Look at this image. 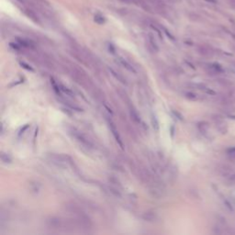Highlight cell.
<instances>
[{
  "instance_id": "1",
  "label": "cell",
  "mask_w": 235,
  "mask_h": 235,
  "mask_svg": "<svg viewBox=\"0 0 235 235\" xmlns=\"http://www.w3.org/2000/svg\"><path fill=\"white\" fill-rule=\"evenodd\" d=\"M67 130H68L69 134H71L77 142H79L80 143H81L84 147H85V148H92L93 147V144L91 143V142L88 141L81 132L76 129V128L69 126L67 128Z\"/></svg>"
},
{
  "instance_id": "2",
  "label": "cell",
  "mask_w": 235,
  "mask_h": 235,
  "mask_svg": "<svg viewBox=\"0 0 235 235\" xmlns=\"http://www.w3.org/2000/svg\"><path fill=\"white\" fill-rule=\"evenodd\" d=\"M48 158H49L52 163H53L54 164H56L57 166L60 167H65V164H66V157L63 155H57V154H50L48 155Z\"/></svg>"
},
{
  "instance_id": "3",
  "label": "cell",
  "mask_w": 235,
  "mask_h": 235,
  "mask_svg": "<svg viewBox=\"0 0 235 235\" xmlns=\"http://www.w3.org/2000/svg\"><path fill=\"white\" fill-rule=\"evenodd\" d=\"M24 13L28 16L30 19H31L33 21H35L36 23H41V20L38 17V15L35 11H33L32 9H30V8H24Z\"/></svg>"
},
{
  "instance_id": "4",
  "label": "cell",
  "mask_w": 235,
  "mask_h": 235,
  "mask_svg": "<svg viewBox=\"0 0 235 235\" xmlns=\"http://www.w3.org/2000/svg\"><path fill=\"white\" fill-rule=\"evenodd\" d=\"M109 128H110V131L112 132V134H113L114 138L116 139V141L118 142V143L120 144V146L121 148H123V144H122V142H121V139H120V136L119 134V131H117L115 125L112 123V122H109Z\"/></svg>"
},
{
  "instance_id": "5",
  "label": "cell",
  "mask_w": 235,
  "mask_h": 235,
  "mask_svg": "<svg viewBox=\"0 0 235 235\" xmlns=\"http://www.w3.org/2000/svg\"><path fill=\"white\" fill-rule=\"evenodd\" d=\"M120 63H121L122 65H123V67L124 68H126L128 71H130V72H132V73H136V71H135V69L133 68L129 63H128L127 61H125L124 59H122V58H120Z\"/></svg>"
},
{
  "instance_id": "6",
  "label": "cell",
  "mask_w": 235,
  "mask_h": 235,
  "mask_svg": "<svg viewBox=\"0 0 235 235\" xmlns=\"http://www.w3.org/2000/svg\"><path fill=\"white\" fill-rule=\"evenodd\" d=\"M148 41H149V44H150L152 47H153V50H155V51H158V45L156 43V41L155 39H154V37L150 33L148 35Z\"/></svg>"
},
{
  "instance_id": "7",
  "label": "cell",
  "mask_w": 235,
  "mask_h": 235,
  "mask_svg": "<svg viewBox=\"0 0 235 235\" xmlns=\"http://www.w3.org/2000/svg\"><path fill=\"white\" fill-rule=\"evenodd\" d=\"M130 113H131V116L132 118V120H134L137 123H140L141 122V119H140V116L138 115V113L136 112V110L134 109H130Z\"/></svg>"
},
{
  "instance_id": "8",
  "label": "cell",
  "mask_w": 235,
  "mask_h": 235,
  "mask_svg": "<svg viewBox=\"0 0 235 235\" xmlns=\"http://www.w3.org/2000/svg\"><path fill=\"white\" fill-rule=\"evenodd\" d=\"M94 19H95V21H96V22H97L98 24H104V23H105V21H106L105 18H104L101 14H96Z\"/></svg>"
},
{
  "instance_id": "9",
  "label": "cell",
  "mask_w": 235,
  "mask_h": 235,
  "mask_svg": "<svg viewBox=\"0 0 235 235\" xmlns=\"http://www.w3.org/2000/svg\"><path fill=\"white\" fill-rule=\"evenodd\" d=\"M199 52L201 53V54H203V55H210L212 52H211V50L210 49V48L205 47V46H202V47L199 48Z\"/></svg>"
},
{
  "instance_id": "10",
  "label": "cell",
  "mask_w": 235,
  "mask_h": 235,
  "mask_svg": "<svg viewBox=\"0 0 235 235\" xmlns=\"http://www.w3.org/2000/svg\"><path fill=\"white\" fill-rule=\"evenodd\" d=\"M1 160H2V162L5 163V164H10L12 162L11 157H10L9 155H8V154L4 153H2V154H1Z\"/></svg>"
},
{
  "instance_id": "11",
  "label": "cell",
  "mask_w": 235,
  "mask_h": 235,
  "mask_svg": "<svg viewBox=\"0 0 235 235\" xmlns=\"http://www.w3.org/2000/svg\"><path fill=\"white\" fill-rule=\"evenodd\" d=\"M109 71L112 73V74H113V76H114L118 80H119V81H120L122 84H126V80H125L123 77H122L121 76H120V74H118V73H116V72L113 70V69H109Z\"/></svg>"
},
{
  "instance_id": "12",
  "label": "cell",
  "mask_w": 235,
  "mask_h": 235,
  "mask_svg": "<svg viewBox=\"0 0 235 235\" xmlns=\"http://www.w3.org/2000/svg\"><path fill=\"white\" fill-rule=\"evenodd\" d=\"M199 127L201 132H203V133H206L207 131H208V128H209V126H208V124L206 123V122H201V123H199Z\"/></svg>"
},
{
  "instance_id": "13",
  "label": "cell",
  "mask_w": 235,
  "mask_h": 235,
  "mask_svg": "<svg viewBox=\"0 0 235 235\" xmlns=\"http://www.w3.org/2000/svg\"><path fill=\"white\" fill-rule=\"evenodd\" d=\"M152 122H153V129L155 130L156 131H159V125H158V121L156 120V118L153 116L152 117Z\"/></svg>"
},
{
  "instance_id": "14",
  "label": "cell",
  "mask_w": 235,
  "mask_h": 235,
  "mask_svg": "<svg viewBox=\"0 0 235 235\" xmlns=\"http://www.w3.org/2000/svg\"><path fill=\"white\" fill-rule=\"evenodd\" d=\"M51 81H52V85L53 90H54L55 93H56L57 95H60V89H59V87L56 85V83L54 82V80H53V78L51 79Z\"/></svg>"
},
{
  "instance_id": "15",
  "label": "cell",
  "mask_w": 235,
  "mask_h": 235,
  "mask_svg": "<svg viewBox=\"0 0 235 235\" xmlns=\"http://www.w3.org/2000/svg\"><path fill=\"white\" fill-rule=\"evenodd\" d=\"M186 97L188 98V99L190 100H196L197 98V95L194 94V93H191V92H188V93H186Z\"/></svg>"
},
{
  "instance_id": "16",
  "label": "cell",
  "mask_w": 235,
  "mask_h": 235,
  "mask_svg": "<svg viewBox=\"0 0 235 235\" xmlns=\"http://www.w3.org/2000/svg\"><path fill=\"white\" fill-rule=\"evenodd\" d=\"M218 82L220 83L221 85H225V87H228V85H231V82H229L228 80H225V79H219Z\"/></svg>"
},
{
  "instance_id": "17",
  "label": "cell",
  "mask_w": 235,
  "mask_h": 235,
  "mask_svg": "<svg viewBox=\"0 0 235 235\" xmlns=\"http://www.w3.org/2000/svg\"><path fill=\"white\" fill-rule=\"evenodd\" d=\"M19 63H20V65H21V66H22L23 68H25V69H27V70H29V71H33V69L31 68L30 66H29L28 65H26L25 63H23V62H20Z\"/></svg>"
},
{
  "instance_id": "18",
  "label": "cell",
  "mask_w": 235,
  "mask_h": 235,
  "mask_svg": "<svg viewBox=\"0 0 235 235\" xmlns=\"http://www.w3.org/2000/svg\"><path fill=\"white\" fill-rule=\"evenodd\" d=\"M61 89L63 90V92H65L66 94L70 95V96H73L72 91H70V90H69V89H67V87H63V85H61Z\"/></svg>"
},
{
  "instance_id": "19",
  "label": "cell",
  "mask_w": 235,
  "mask_h": 235,
  "mask_svg": "<svg viewBox=\"0 0 235 235\" xmlns=\"http://www.w3.org/2000/svg\"><path fill=\"white\" fill-rule=\"evenodd\" d=\"M224 203H225V205H226V207L228 208V209H229L230 210H232V211L233 210V208L232 207V205H231V204H230V202H229V201H228L227 199H224Z\"/></svg>"
},
{
  "instance_id": "20",
  "label": "cell",
  "mask_w": 235,
  "mask_h": 235,
  "mask_svg": "<svg viewBox=\"0 0 235 235\" xmlns=\"http://www.w3.org/2000/svg\"><path fill=\"white\" fill-rule=\"evenodd\" d=\"M203 1L210 3V4H217V0H203Z\"/></svg>"
},
{
  "instance_id": "21",
  "label": "cell",
  "mask_w": 235,
  "mask_h": 235,
  "mask_svg": "<svg viewBox=\"0 0 235 235\" xmlns=\"http://www.w3.org/2000/svg\"><path fill=\"white\" fill-rule=\"evenodd\" d=\"M230 181H232V182H235V174L232 175H230Z\"/></svg>"
},
{
  "instance_id": "22",
  "label": "cell",
  "mask_w": 235,
  "mask_h": 235,
  "mask_svg": "<svg viewBox=\"0 0 235 235\" xmlns=\"http://www.w3.org/2000/svg\"><path fill=\"white\" fill-rule=\"evenodd\" d=\"M231 4L232 5V6L235 7V0H231Z\"/></svg>"
}]
</instances>
